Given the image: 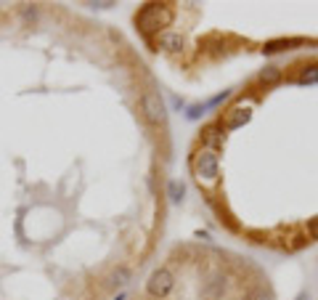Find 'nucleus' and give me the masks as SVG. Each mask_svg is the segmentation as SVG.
<instances>
[{
  "mask_svg": "<svg viewBox=\"0 0 318 300\" xmlns=\"http://www.w3.org/2000/svg\"><path fill=\"white\" fill-rule=\"evenodd\" d=\"M162 45H164V48H170V51H178L183 43H181L178 35H164V38H162Z\"/></svg>",
  "mask_w": 318,
  "mask_h": 300,
  "instance_id": "nucleus-13",
  "label": "nucleus"
},
{
  "mask_svg": "<svg viewBox=\"0 0 318 300\" xmlns=\"http://www.w3.org/2000/svg\"><path fill=\"white\" fill-rule=\"evenodd\" d=\"M250 120V109H241V107H236V109H231V112H226L223 114V120L218 122L223 130H236V128H241V125Z\"/></svg>",
  "mask_w": 318,
  "mask_h": 300,
  "instance_id": "nucleus-5",
  "label": "nucleus"
},
{
  "mask_svg": "<svg viewBox=\"0 0 318 300\" xmlns=\"http://www.w3.org/2000/svg\"><path fill=\"white\" fill-rule=\"evenodd\" d=\"M202 144L204 149H209V152H220L223 149V128L220 125H207V128L202 130Z\"/></svg>",
  "mask_w": 318,
  "mask_h": 300,
  "instance_id": "nucleus-6",
  "label": "nucleus"
},
{
  "mask_svg": "<svg viewBox=\"0 0 318 300\" xmlns=\"http://www.w3.org/2000/svg\"><path fill=\"white\" fill-rule=\"evenodd\" d=\"M300 83H318V66H305L300 72Z\"/></svg>",
  "mask_w": 318,
  "mask_h": 300,
  "instance_id": "nucleus-11",
  "label": "nucleus"
},
{
  "mask_svg": "<svg viewBox=\"0 0 318 300\" xmlns=\"http://www.w3.org/2000/svg\"><path fill=\"white\" fill-rule=\"evenodd\" d=\"M172 19V11L167 6H146L140 14L135 16V24L149 32V29H159V27H167Z\"/></svg>",
  "mask_w": 318,
  "mask_h": 300,
  "instance_id": "nucleus-1",
  "label": "nucleus"
},
{
  "mask_svg": "<svg viewBox=\"0 0 318 300\" xmlns=\"http://www.w3.org/2000/svg\"><path fill=\"white\" fill-rule=\"evenodd\" d=\"M181 194H183V186H181L178 181H172V183H170V197H172V199H181Z\"/></svg>",
  "mask_w": 318,
  "mask_h": 300,
  "instance_id": "nucleus-14",
  "label": "nucleus"
},
{
  "mask_svg": "<svg viewBox=\"0 0 318 300\" xmlns=\"http://www.w3.org/2000/svg\"><path fill=\"white\" fill-rule=\"evenodd\" d=\"M308 237L318 239V218H315V221H310V223H308Z\"/></svg>",
  "mask_w": 318,
  "mask_h": 300,
  "instance_id": "nucleus-15",
  "label": "nucleus"
},
{
  "mask_svg": "<svg viewBox=\"0 0 318 300\" xmlns=\"http://www.w3.org/2000/svg\"><path fill=\"white\" fill-rule=\"evenodd\" d=\"M226 292V279L223 276H212V279L202 287V300H220Z\"/></svg>",
  "mask_w": 318,
  "mask_h": 300,
  "instance_id": "nucleus-7",
  "label": "nucleus"
},
{
  "mask_svg": "<svg viewBox=\"0 0 318 300\" xmlns=\"http://www.w3.org/2000/svg\"><path fill=\"white\" fill-rule=\"evenodd\" d=\"M246 300H270V295L265 292V287L257 284V287H252V290L246 292Z\"/></svg>",
  "mask_w": 318,
  "mask_h": 300,
  "instance_id": "nucleus-12",
  "label": "nucleus"
},
{
  "mask_svg": "<svg viewBox=\"0 0 318 300\" xmlns=\"http://www.w3.org/2000/svg\"><path fill=\"white\" fill-rule=\"evenodd\" d=\"M127 279H130V271H127V269H117L109 276V284L112 287H122V284H127Z\"/></svg>",
  "mask_w": 318,
  "mask_h": 300,
  "instance_id": "nucleus-9",
  "label": "nucleus"
},
{
  "mask_svg": "<svg viewBox=\"0 0 318 300\" xmlns=\"http://www.w3.org/2000/svg\"><path fill=\"white\" fill-rule=\"evenodd\" d=\"M191 168H194V176L199 181H215L218 178V154L209 152V149H199V152L191 157Z\"/></svg>",
  "mask_w": 318,
  "mask_h": 300,
  "instance_id": "nucleus-2",
  "label": "nucleus"
},
{
  "mask_svg": "<svg viewBox=\"0 0 318 300\" xmlns=\"http://www.w3.org/2000/svg\"><path fill=\"white\" fill-rule=\"evenodd\" d=\"M172 284H175L172 271H170V269H157L154 274L149 276L146 290H149V295H154V297H164V295L172 290Z\"/></svg>",
  "mask_w": 318,
  "mask_h": 300,
  "instance_id": "nucleus-4",
  "label": "nucleus"
},
{
  "mask_svg": "<svg viewBox=\"0 0 318 300\" xmlns=\"http://www.w3.org/2000/svg\"><path fill=\"white\" fill-rule=\"evenodd\" d=\"M140 109H144V117L146 122L151 125H162L164 117H167V112H164V101L157 90H146L144 96H140Z\"/></svg>",
  "mask_w": 318,
  "mask_h": 300,
  "instance_id": "nucleus-3",
  "label": "nucleus"
},
{
  "mask_svg": "<svg viewBox=\"0 0 318 300\" xmlns=\"http://www.w3.org/2000/svg\"><path fill=\"white\" fill-rule=\"evenodd\" d=\"M289 45H302V40H276V43H268L265 51H268V53H276V51L289 48Z\"/></svg>",
  "mask_w": 318,
  "mask_h": 300,
  "instance_id": "nucleus-10",
  "label": "nucleus"
},
{
  "mask_svg": "<svg viewBox=\"0 0 318 300\" xmlns=\"http://www.w3.org/2000/svg\"><path fill=\"white\" fill-rule=\"evenodd\" d=\"M278 80H281V69L278 66H265L260 72V83L263 85H273V83H278Z\"/></svg>",
  "mask_w": 318,
  "mask_h": 300,
  "instance_id": "nucleus-8",
  "label": "nucleus"
}]
</instances>
